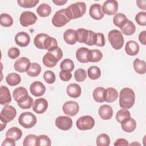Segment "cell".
I'll return each mask as SVG.
<instances>
[{"mask_svg": "<svg viewBox=\"0 0 146 146\" xmlns=\"http://www.w3.org/2000/svg\"><path fill=\"white\" fill-rule=\"evenodd\" d=\"M15 140L10 138H6V139L2 143V146H15Z\"/></svg>", "mask_w": 146, "mask_h": 146, "instance_id": "db71d44e", "label": "cell"}, {"mask_svg": "<svg viewBox=\"0 0 146 146\" xmlns=\"http://www.w3.org/2000/svg\"><path fill=\"white\" fill-rule=\"evenodd\" d=\"M52 2L58 6H62L67 2V0H52Z\"/></svg>", "mask_w": 146, "mask_h": 146, "instance_id": "680465c9", "label": "cell"}, {"mask_svg": "<svg viewBox=\"0 0 146 146\" xmlns=\"http://www.w3.org/2000/svg\"><path fill=\"white\" fill-rule=\"evenodd\" d=\"M48 36V35L44 33H40L36 35L34 39V43L35 47L39 49L44 50L46 39Z\"/></svg>", "mask_w": 146, "mask_h": 146, "instance_id": "4316f807", "label": "cell"}, {"mask_svg": "<svg viewBox=\"0 0 146 146\" xmlns=\"http://www.w3.org/2000/svg\"><path fill=\"white\" fill-rule=\"evenodd\" d=\"M118 10V3L115 0H107L105 1L102 6L104 14L108 15H115Z\"/></svg>", "mask_w": 146, "mask_h": 146, "instance_id": "7c38bea8", "label": "cell"}, {"mask_svg": "<svg viewBox=\"0 0 146 146\" xmlns=\"http://www.w3.org/2000/svg\"><path fill=\"white\" fill-rule=\"evenodd\" d=\"M6 82L10 86L18 85L21 82V78L18 74L15 72L10 73L6 77Z\"/></svg>", "mask_w": 146, "mask_h": 146, "instance_id": "1f68e13d", "label": "cell"}, {"mask_svg": "<svg viewBox=\"0 0 146 146\" xmlns=\"http://www.w3.org/2000/svg\"><path fill=\"white\" fill-rule=\"evenodd\" d=\"M33 99L29 95L23 96L17 102V104L18 106L23 110L30 108L33 105Z\"/></svg>", "mask_w": 146, "mask_h": 146, "instance_id": "4dcf8cb0", "label": "cell"}, {"mask_svg": "<svg viewBox=\"0 0 146 146\" xmlns=\"http://www.w3.org/2000/svg\"><path fill=\"white\" fill-rule=\"evenodd\" d=\"M71 19L68 17L66 9H62L57 11L52 18V25L56 27H61L66 25Z\"/></svg>", "mask_w": 146, "mask_h": 146, "instance_id": "52a82bcc", "label": "cell"}, {"mask_svg": "<svg viewBox=\"0 0 146 146\" xmlns=\"http://www.w3.org/2000/svg\"><path fill=\"white\" fill-rule=\"evenodd\" d=\"M105 89L102 87H96L93 91V98L98 103H103L104 102V91Z\"/></svg>", "mask_w": 146, "mask_h": 146, "instance_id": "ab89813d", "label": "cell"}, {"mask_svg": "<svg viewBox=\"0 0 146 146\" xmlns=\"http://www.w3.org/2000/svg\"><path fill=\"white\" fill-rule=\"evenodd\" d=\"M98 113L102 119L109 120L113 115V110L110 105L103 104L99 107Z\"/></svg>", "mask_w": 146, "mask_h": 146, "instance_id": "d6986e66", "label": "cell"}, {"mask_svg": "<svg viewBox=\"0 0 146 146\" xmlns=\"http://www.w3.org/2000/svg\"><path fill=\"white\" fill-rule=\"evenodd\" d=\"M90 50L86 47H80L76 52V58L77 60L82 63L89 62V55Z\"/></svg>", "mask_w": 146, "mask_h": 146, "instance_id": "ffe728a7", "label": "cell"}, {"mask_svg": "<svg viewBox=\"0 0 146 146\" xmlns=\"http://www.w3.org/2000/svg\"><path fill=\"white\" fill-rule=\"evenodd\" d=\"M43 79L48 84H53L56 79L55 74L50 70L46 71L43 74Z\"/></svg>", "mask_w": 146, "mask_h": 146, "instance_id": "c3c4849f", "label": "cell"}, {"mask_svg": "<svg viewBox=\"0 0 146 146\" xmlns=\"http://www.w3.org/2000/svg\"><path fill=\"white\" fill-rule=\"evenodd\" d=\"M1 131H3V129L6 127V124H7V123L6 121L2 120V119H1Z\"/></svg>", "mask_w": 146, "mask_h": 146, "instance_id": "91938a15", "label": "cell"}, {"mask_svg": "<svg viewBox=\"0 0 146 146\" xmlns=\"http://www.w3.org/2000/svg\"><path fill=\"white\" fill-rule=\"evenodd\" d=\"M37 121L36 116L30 112H25L22 113L19 118L18 123L25 128L29 129L34 127Z\"/></svg>", "mask_w": 146, "mask_h": 146, "instance_id": "8992f818", "label": "cell"}, {"mask_svg": "<svg viewBox=\"0 0 146 146\" xmlns=\"http://www.w3.org/2000/svg\"><path fill=\"white\" fill-rule=\"evenodd\" d=\"M62 110L66 115L74 116L78 113L79 106L78 103L75 101H68L63 104Z\"/></svg>", "mask_w": 146, "mask_h": 146, "instance_id": "8fae6325", "label": "cell"}, {"mask_svg": "<svg viewBox=\"0 0 146 146\" xmlns=\"http://www.w3.org/2000/svg\"><path fill=\"white\" fill-rule=\"evenodd\" d=\"M67 14L71 19H77L84 15L86 11V5L83 2H78L66 8Z\"/></svg>", "mask_w": 146, "mask_h": 146, "instance_id": "3957f363", "label": "cell"}, {"mask_svg": "<svg viewBox=\"0 0 146 146\" xmlns=\"http://www.w3.org/2000/svg\"><path fill=\"white\" fill-rule=\"evenodd\" d=\"M87 74L90 79L92 80H96L100 78L101 75V71L98 67L93 66L88 68Z\"/></svg>", "mask_w": 146, "mask_h": 146, "instance_id": "74e56055", "label": "cell"}, {"mask_svg": "<svg viewBox=\"0 0 146 146\" xmlns=\"http://www.w3.org/2000/svg\"><path fill=\"white\" fill-rule=\"evenodd\" d=\"M11 101V96L9 88L5 86L0 87V104L7 105Z\"/></svg>", "mask_w": 146, "mask_h": 146, "instance_id": "44dd1931", "label": "cell"}, {"mask_svg": "<svg viewBox=\"0 0 146 146\" xmlns=\"http://www.w3.org/2000/svg\"><path fill=\"white\" fill-rule=\"evenodd\" d=\"M41 67L37 63H31L30 64L26 73L31 77H36L38 76L41 72Z\"/></svg>", "mask_w": 146, "mask_h": 146, "instance_id": "f546056e", "label": "cell"}, {"mask_svg": "<svg viewBox=\"0 0 146 146\" xmlns=\"http://www.w3.org/2000/svg\"><path fill=\"white\" fill-rule=\"evenodd\" d=\"M104 100L108 103L115 102L118 98V92L116 89L112 87H109L105 89L104 91Z\"/></svg>", "mask_w": 146, "mask_h": 146, "instance_id": "603a6c76", "label": "cell"}, {"mask_svg": "<svg viewBox=\"0 0 146 146\" xmlns=\"http://www.w3.org/2000/svg\"><path fill=\"white\" fill-rule=\"evenodd\" d=\"M17 115L16 109L10 105H5L0 113L1 119L7 123L12 121Z\"/></svg>", "mask_w": 146, "mask_h": 146, "instance_id": "30bf717a", "label": "cell"}, {"mask_svg": "<svg viewBox=\"0 0 146 146\" xmlns=\"http://www.w3.org/2000/svg\"><path fill=\"white\" fill-rule=\"evenodd\" d=\"M66 92L70 97L78 98L81 95L82 89L79 84L76 83H71L67 87Z\"/></svg>", "mask_w": 146, "mask_h": 146, "instance_id": "7402d4cb", "label": "cell"}, {"mask_svg": "<svg viewBox=\"0 0 146 146\" xmlns=\"http://www.w3.org/2000/svg\"><path fill=\"white\" fill-rule=\"evenodd\" d=\"M7 55H8V56L10 59H15L19 56L20 51L18 48L13 47H11L10 48H9V50H8Z\"/></svg>", "mask_w": 146, "mask_h": 146, "instance_id": "816d5d0a", "label": "cell"}, {"mask_svg": "<svg viewBox=\"0 0 146 146\" xmlns=\"http://www.w3.org/2000/svg\"><path fill=\"white\" fill-rule=\"evenodd\" d=\"M128 19L126 15L123 13L116 14L113 18V24L120 29L123 27L125 25Z\"/></svg>", "mask_w": 146, "mask_h": 146, "instance_id": "d6a6232c", "label": "cell"}, {"mask_svg": "<svg viewBox=\"0 0 146 146\" xmlns=\"http://www.w3.org/2000/svg\"><path fill=\"white\" fill-rule=\"evenodd\" d=\"M77 42L83 43L88 46H93L95 42V33L92 30L80 28L76 30Z\"/></svg>", "mask_w": 146, "mask_h": 146, "instance_id": "277c9868", "label": "cell"}, {"mask_svg": "<svg viewBox=\"0 0 146 146\" xmlns=\"http://www.w3.org/2000/svg\"><path fill=\"white\" fill-rule=\"evenodd\" d=\"M103 58L102 52L98 49L90 50L89 55V62H98Z\"/></svg>", "mask_w": 146, "mask_h": 146, "instance_id": "f35d334b", "label": "cell"}, {"mask_svg": "<svg viewBox=\"0 0 146 146\" xmlns=\"http://www.w3.org/2000/svg\"><path fill=\"white\" fill-rule=\"evenodd\" d=\"M48 102L44 98H41L35 100L33 104V111L38 113L42 114L44 113L48 108Z\"/></svg>", "mask_w": 146, "mask_h": 146, "instance_id": "9a60e30c", "label": "cell"}, {"mask_svg": "<svg viewBox=\"0 0 146 146\" xmlns=\"http://www.w3.org/2000/svg\"><path fill=\"white\" fill-rule=\"evenodd\" d=\"M14 40L17 45L22 47H25L29 45L30 41V37L27 33L21 31L15 35Z\"/></svg>", "mask_w": 146, "mask_h": 146, "instance_id": "e0dca14e", "label": "cell"}, {"mask_svg": "<svg viewBox=\"0 0 146 146\" xmlns=\"http://www.w3.org/2000/svg\"><path fill=\"white\" fill-rule=\"evenodd\" d=\"M56 127L63 131H67L72 126V120L71 117L66 116H60L55 120Z\"/></svg>", "mask_w": 146, "mask_h": 146, "instance_id": "4fadbf2b", "label": "cell"}, {"mask_svg": "<svg viewBox=\"0 0 146 146\" xmlns=\"http://www.w3.org/2000/svg\"><path fill=\"white\" fill-rule=\"evenodd\" d=\"M128 141L125 139L122 138L116 140L114 143L115 145H128Z\"/></svg>", "mask_w": 146, "mask_h": 146, "instance_id": "11a10c76", "label": "cell"}, {"mask_svg": "<svg viewBox=\"0 0 146 146\" xmlns=\"http://www.w3.org/2000/svg\"><path fill=\"white\" fill-rule=\"evenodd\" d=\"M63 39L66 43L68 44L73 45L77 42L76 31L70 29L65 31L63 34Z\"/></svg>", "mask_w": 146, "mask_h": 146, "instance_id": "d4e9b609", "label": "cell"}, {"mask_svg": "<svg viewBox=\"0 0 146 146\" xmlns=\"http://www.w3.org/2000/svg\"><path fill=\"white\" fill-rule=\"evenodd\" d=\"M145 38H146V31L144 30L141 32L139 35V40L141 42V43L143 44V45H145V42H146Z\"/></svg>", "mask_w": 146, "mask_h": 146, "instance_id": "9f6ffc18", "label": "cell"}, {"mask_svg": "<svg viewBox=\"0 0 146 146\" xmlns=\"http://www.w3.org/2000/svg\"><path fill=\"white\" fill-rule=\"evenodd\" d=\"M135 94L133 90L130 88H123L119 94V105L121 108L129 109L134 104Z\"/></svg>", "mask_w": 146, "mask_h": 146, "instance_id": "7a4b0ae2", "label": "cell"}, {"mask_svg": "<svg viewBox=\"0 0 146 146\" xmlns=\"http://www.w3.org/2000/svg\"><path fill=\"white\" fill-rule=\"evenodd\" d=\"M28 95V92L26 88H25L23 87H19L16 88L13 93V96L15 101L17 102L22 98L23 96L27 95Z\"/></svg>", "mask_w": 146, "mask_h": 146, "instance_id": "8d00e7d4", "label": "cell"}, {"mask_svg": "<svg viewBox=\"0 0 146 146\" xmlns=\"http://www.w3.org/2000/svg\"><path fill=\"white\" fill-rule=\"evenodd\" d=\"M133 144H138V145H140V144L137 143H131V144H130V145H133Z\"/></svg>", "mask_w": 146, "mask_h": 146, "instance_id": "94428289", "label": "cell"}, {"mask_svg": "<svg viewBox=\"0 0 146 146\" xmlns=\"http://www.w3.org/2000/svg\"><path fill=\"white\" fill-rule=\"evenodd\" d=\"M77 128L82 131L89 130L95 125L94 119L90 115H85L80 117L76 122Z\"/></svg>", "mask_w": 146, "mask_h": 146, "instance_id": "ba28073f", "label": "cell"}, {"mask_svg": "<svg viewBox=\"0 0 146 146\" xmlns=\"http://www.w3.org/2000/svg\"><path fill=\"white\" fill-rule=\"evenodd\" d=\"M37 20L36 15L29 11H25L21 13L19 18V22L23 27H28L34 25Z\"/></svg>", "mask_w": 146, "mask_h": 146, "instance_id": "9c48e42d", "label": "cell"}, {"mask_svg": "<svg viewBox=\"0 0 146 146\" xmlns=\"http://www.w3.org/2000/svg\"><path fill=\"white\" fill-rule=\"evenodd\" d=\"M120 29L121 33H123L125 35L129 36L135 33L136 31V26L131 21L128 20L125 25Z\"/></svg>", "mask_w": 146, "mask_h": 146, "instance_id": "d590c367", "label": "cell"}, {"mask_svg": "<svg viewBox=\"0 0 146 146\" xmlns=\"http://www.w3.org/2000/svg\"><path fill=\"white\" fill-rule=\"evenodd\" d=\"M30 91L31 94L36 97L42 96L46 92V87L39 81H35L33 82L30 86Z\"/></svg>", "mask_w": 146, "mask_h": 146, "instance_id": "5bb4252c", "label": "cell"}, {"mask_svg": "<svg viewBox=\"0 0 146 146\" xmlns=\"http://www.w3.org/2000/svg\"><path fill=\"white\" fill-rule=\"evenodd\" d=\"M121 127L124 131L128 133L132 132L136 128V120L132 117H129L121 124Z\"/></svg>", "mask_w": 146, "mask_h": 146, "instance_id": "83f0119b", "label": "cell"}, {"mask_svg": "<svg viewBox=\"0 0 146 146\" xmlns=\"http://www.w3.org/2000/svg\"><path fill=\"white\" fill-rule=\"evenodd\" d=\"M59 78L62 80L64 82H67L71 79L72 74L71 73V72L67 71L61 70L59 72Z\"/></svg>", "mask_w": 146, "mask_h": 146, "instance_id": "f5cc1de1", "label": "cell"}, {"mask_svg": "<svg viewBox=\"0 0 146 146\" xmlns=\"http://www.w3.org/2000/svg\"><path fill=\"white\" fill-rule=\"evenodd\" d=\"M108 40L112 47L115 50L121 49L124 44V38L122 33L116 29L111 30L108 34Z\"/></svg>", "mask_w": 146, "mask_h": 146, "instance_id": "5b68a950", "label": "cell"}, {"mask_svg": "<svg viewBox=\"0 0 146 146\" xmlns=\"http://www.w3.org/2000/svg\"><path fill=\"white\" fill-rule=\"evenodd\" d=\"M89 14L90 17L95 20L102 19L104 17L102 7L99 3H94L90 6Z\"/></svg>", "mask_w": 146, "mask_h": 146, "instance_id": "ac0fdd59", "label": "cell"}, {"mask_svg": "<svg viewBox=\"0 0 146 146\" xmlns=\"http://www.w3.org/2000/svg\"><path fill=\"white\" fill-rule=\"evenodd\" d=\"M75 66L72 60L70 59H64L60 64V68L62 70L67 71L69 72H71L74 69Z\"/></svg>", "mask_w": 146, "mask_h": 146, "instance_id": "ee69618b", "label": "cell"}, {"mask_svg": "<svg viewBox=\"0 0 146 146\" xmlns=\"http://www.w3.org/2000/svg\"><path fill=\"white\" fill-rule=\"evenodd\" d=\"M51 140L46 135H40L37 136L36 146H49L51 145Z\"/></svg>", "mask_w": 146, "mask_h": 146, "instance_id": "7bdbcfd3", "label": "cell"}, {"mask_svg": "<svg viewBox=\"0 0 146 146\" xmlns=\"http://www.w3.org/2000/svg\"><path fill=\"white\" fill-rule=\"evenodd\" d=\"M36 13L41 17H47L51 13V7L47 3H42L37 7Z\"/></svg>", "mask_w": 146, "mask_h": 146, "instance_id": "e575fe53", "label": "cell"}, {"mask_svg": "<svg viewBox=\"0 0 146 146\" xmlns=\"http://www.w3.org/2000/svg\"><path fill=\"white\" fill-rule=\"evenodd\" d=\"M0 23L5 27H10L13 23V19L9 14L2 13L0 16Z\"/></svg>", "mask_w": 146, "mask_h": 146, "instance_id": "60d3db41", "label": "cell"}, {"mask_svg": "<svg viewBox=\"0 0 146 146\" xmlns=\"http://www.w3.org/2000/svg\"><path fill=\"white\" fill-rule=\"evenodd\" d=\"M137 6L141 10H146V1L145 0H137L136 2Z\"/></svg>", "mask_w": 146, "mask_h": 146, "instance_id": "6f0895ef", "label": "cell"}, {"mask_svg": "<svg viewBox=\"0 0 146 146\" xmlns=\"http://www.w3.org/2000/svg\"><path fill=\"white\" fill-rule=\"evenodd\" d=\"M135 21L140 26L146 25V12L140 11L135 16Z\"/></svg>", "mask_w": 146, "mask_h": 146, "instance_id": "681fc988", "label": "cell"}, {"mask_svg": "<svg viewBox=\"0 0 146 146\" xmlns=\"http://www.w3.org/2000/svg\"><path fill=\"white\" fill-rule=\"evenodd\" d=\"M74 78L78 82H82L87 78V72L83 68H78L74 72Z\"/></svg>", "mask_w": 146, "mask_h": 146, "instance_id": "bcb514c9", "label": "cell"}, {"mask_svg": "<svg viewBox=\"0 0 146 146\" xmlns=\"http://www.w3.org/2000/svg\"><path fill=\"white\" fill-rule=\"evenodd\" d=\"M105 38L103 33H97L95 34L94 44L99 47H103L105 45Z\"/></svg>", "mask_w": 146, "mask_h": 146, "instance_id": "f907efd6", "label": "cell"}, {"mask_svg": "<svg viewBox=\"0 0 146 146\" xmlns=\"http://www.w3.org/2000/svg\"><path fill=\"white\" fill-rule=\"evenodd\" d=\"M110 143V138L107 134L101 133L96 138V145L98 146H108Z\"/></svg>", "mask_w": 146, "mask_h": 146, "instance_id": "b9f144b4", "label": "cell"}, {"mask_svg": "<svg viewBox=\"0 0 146 146\" xmlns=\"http://www.w3.org/2000/svg\"><path fill=\"white\" fill-rule=\"evenodd\" d=\"M22 136V132L18 127H14L9 128L6 133V137L11 139L15 141L19 140Z\"/></svg>", "mask_w": 146, "mask_h": 146, "instance_id": "484cf974", "label": "cell"}, {"mask_svg": "<svg viewBox=\"0 0 146 146\" xmlns=\"http://www.w3.org/2000/svg\"><path fill=\"white\" fill-rule=\"evenodd\" d=\"M133 67L135 71L139 74L143 75L146 72L145 62L143 60H140L139 58H136L133 62Z\"/></svg>", "mask_w": 146, "mask_h": 146, "instance_id": "f1b7e54d", "label": "cell"}, {"mask_svg": "<svg viewBox=\"0 0 146 146\" xmlns=\"http://www.w3.org/2000/svg\"><path fill=\"white\" fill-rule=\"evenodd\" d=\"M125 51L129 56H135L139 51V46L137 42L134 40H129L126 43L125 46Z\"/></svg>", "mask_w": 146, "mask_h": 146, "instance_id": "cb8c5ba5", "label": "cell"}, {"mask_svg": "<svg viewBox=\"0 0 146 146\" xmlns=\"http://www.w3.org/2000/svg\"><path fill=\"white\" fill-rule=\"evenodd\" d=\"M39 1L36 0H18L17 3L22 7L32 8L35 7L38 3Z\"/></svg>", "mask_w": 146, "mask_h": 146, "instance_id": "f6af8a7d", "label": "cell"}, {"mask_svg": "<svg viewBox=\"0 0 146 146\" xmlns=\"http://www.w3.org/2000/svg\"><path fill=\"white\" fill-rule=\"evenodd\" d=\"M37 136L35 135L30 134L25 137L23 142V146H36Z\"/></svg>", "mask_w": 146, "mask_h": 146, "instance_id": "7dc6e473", "label": "cell"}, {"mask_svg": "<svg viewBox=\"0 0 146 146\" xmlns=\"http://www.w3.org/2000/svg\"><path fill=\"white\" fill-rule=\"evenodd\" d=\"M63 57V51L58 46L54 47L49 50L43 56L42 62L43 64L48 68L55 67L58 62Z\"/></svg>", "mask_w": 146, "mask_h": 146, "instance_id": "6da1fadb", "label": "cell"}, {"mask_svg": "<svg viewBox=\"0 0 146 146\" xmlns=\"http://www.w3.org/2000/svg\"><path fill=\"white\" fill-rule=\"evenodd\" d=\"M30 63V61L27 58L21 57L15 62L14 68L18 72H26Z\"/></svg>", "mask_w": 146, "mask_h": 146, "instance_id": "2e32d148", "label": "cell"}, {"mask_svg": "<svg viewBox=\"0 0 146 146\" xmlns=\"http://www.w3.org/2000/svg\"><path fill=\"white\" fill-rule=\"evenodd\" d=\"M115 117L117 121L121 124L131 117V113L127 109L121 108L117 112Z\"/></svg>", "mask_w": 146, "mask_h": 146, "instance_id": "836d02e7", "label": "cell"}]
</instances>
